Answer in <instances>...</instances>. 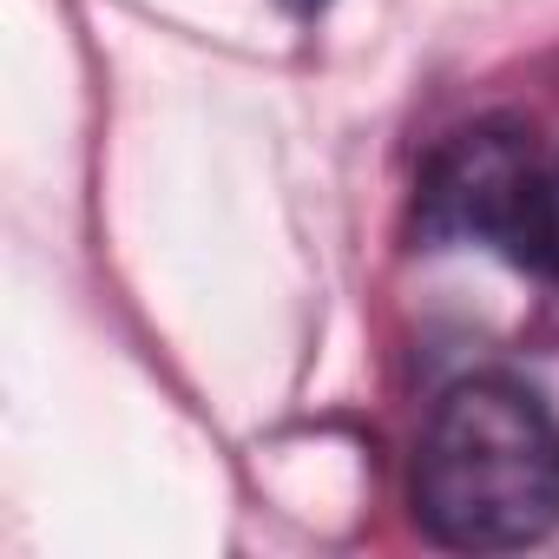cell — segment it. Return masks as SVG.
<instances>
[{
  "label": "cell",
  "mask_w": 559,
  "mask_h": 559,
  "mask_svg": "<svg viewBox=\"0 0 559 559\" xmlns=\"http://www.w3.org/2000/svg\"><path fill=\"white\" fill-rule=\"evenodd\" d=\"M415 513L441 546L520 552L559 526V421L552 408L507 382H454L415 448Z\"/></svg>",
  "instance_id": "obj_1"
},
{
  "label": "cell",
  "mask_w": 559,
  "mask_h": 559,
  "mask_svg": "<svg viewBox=\"0 0 559 559\" xmlns=\"http://www.w3.org/2000/svg\"><path fill=\"white\" fill-rule=\"evenodd\" d=\"M539 198H546V165L533 158L526 132L474 126V132H454L421 178V237L428 243H480L513 263H533L539 257Z\"/></svg>",
  "instance_id": "obj_2"
},
{
  "label": "cell",
  "mask_w": 559,
  "mask_h": 559,
  "mask_svg": "<svg viewBox=\"0 0 559 559\" xmlns=\"http://www.w3.org/2000/svg\"><path fill=\"white\" fill-rule=\"evenodd\" d=\"M533 270H546L559 284V165H546V198H539V257Z\"/></svg>",
  "instance_id": "obj_3"
}]
</instances>
